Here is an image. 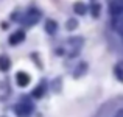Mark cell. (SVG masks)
Segmentation results:
<instances>
[{
    "label": "cell",
    "instance_id": "1",
    "mask_svg": "<svg viewBox=\"0 0 123 117\" xmlns=\"http://www.w3.org/2000/svg\"><path fill=\"white\" fill-rule=\"evenodd\" d=\"M111 22L114 30L123 36V0H111Z\"/></svg>",
    "mask_w": 123,
    "mask_h": 117
},
{
    "label": "cell",
    "instance_id": "2",
    "mask_svg": "<svg viewBox=\"0 0 123 117\" xmlns=\"http://www.w3.org/2000/svg\"><path fill=\"white\" fill-rule=\"evenodd\" d=\"M33 108H34L33 103H31L28 98L24 97V98L14 106V111H16V114H17L19 117H25V116H30L31 112H33Z\"/></svg>",
    "mask_w": 123,
    "mask_h": 117
},
{
    "label": "cell",
    "instance_id": "3",
    "mask_svg": "<svg viewBox=\"0 0 123 117\" xmlns=\"http://www.w3.org/2000/svg\"><path fill=\"white\" fill-rule=\"evenodd\" d=\"M39 17H41V11H37V9L31 8V9H28L27 14H25L24 24L27 25V27H31V25H34L37 20H39Z\"/></svg>",
    "mask_w": 123,
    "mask_h": 117
},
{
    "label": "cell",
    "instance_id": "4",
    "mask_svg": "<svg viewBox=\"0 0 123 117\" xmlns=\"http://www.w3.org/2000/svg\"><path fill=\"white\" fill-rule=\"evenodd\" d=\"M16 83L20 87L28 86V84H30V75H28L27 72H17V75H16Z\"/></svg>",
    "mask_w": 123,
    "mask_h": 117
},
{
    "label": "cell",
    "instance_id": "5",
    "mask_svg": "<svg viewBox=\"0 0 123 117\" xmlns=\"http://www.w3.org/2000/svg\"><path fill=\"white\" fill-rule=\"evenodd\" d=\"M24 39H25V33L22 30H19V31H16V33H12L11 36H9V44H11V45L20 44Z\"/></svg>",
    "mask_w": 123,
    "mask_h": 117
},
{
    "label": "cell",
    "instance_id": "6",
    "mask_svg": "<svg viewBox=\"0 0 123 117\" xmlns=\"http://www.w3.org/2000/svg\"><path fill=\"white\" fill-rule=\"evenodd\" d=\"M56 30H58V24H56V20H47L45 22V31H47L48 34H55L56 33Z\"/></svg>",
    "mask_w": 123,
    "mask_h": 117
},
{
    "label": "cell",
    "instance_id": "7",
    "mask_svg": "<svg viewBox=\"0 0 123 117\" xmlns=\"http://www.w3.org/2000/svg\"><path fill=\"white\" fill-rule=\"evenodd\" d=\"M73 11H75L76 14L83 16V14H86V13H87V6L84 5L83 2H76L75 5H73Z\"/></svg>",
    "mask_w": 123,
    "mask_h": 117
},
{
    "label": "cell",
    "instance_id": "8",
    "mask_svg": "<svg viewBox=\"0 0 123 117\" xmlns=\"http://www.w3.org/2000/svg\"><path fill=\"white\" fill-rule=\"evenodd\" d=\"M11 67V61H9L8 56H0V70L2 72H6Z\"/></svg>",
    "mask_w": 123,
    "mask_h": 117
},
{
    "label": "cell",
    "instance_id": "9",
    "mask_svg": "<svg viewBox=\"0 0 123 117\" xmlns=\"http://www.w3.org/2000/svg\"><path fill=\"white\" fill-rule=\"evenodd\" d=\"M114 73H115V77H117L118 80L123 83V63H120V64H117V66H115Z\"/></svg>",
    "mask_w": 123,
    "mask_h": 117
},
{
    "label": "cell",
    "instance_id": "10",
    "mask_svg": "<svg viewBox=\"0 0 123 117\" xmlns=\"http://www.w3.org/2000/svg\"><path fill=\"white\" fill-rule=\"evenodd\" d=\"M44 87H45L44 84H41V86H37L36 89L33 91V97L34 98H41V97L44 95Z\"/></svg>",
    "mask_w": 123,
    "mask_h": 117
},
{
    "label": "cell",
    "instance_id": "11",
    "mask_svg": "<svg viewBox=\"0 0 123 117\" xmlns=\"http://www.w3.org/2000/svg\"><path fill=\"white\" fill-rule=\"evenodd\" d=\"M100 11H101V6H100L98 3H93V5L90 6V13H92L93 17H98V16H100Z\"/></svg>",
    "mask_w": 123,
    "mask_h": 117
},
{
    "label": "cell",
    "instance_id": "12",
    "mask_svg": "<svg viewBox=\"0 0 123 117\" xmlns=\"http://www.w3.org/2000/svg\"><path fill=\"white\" fill-rule=\"evenodd\" d=\"M76 27H78V22H76L75 19H70V20L67 22V30H75Z\"/></svg>",
    "mask_w": 123,
    "mask_h": 117
},
{
    "label": "cell",
    "instance_id": "13",
    "mask_svg": "<svg viewBox=\"0 0 123 117\" xmlns=\"http://www.w3.org/2000/svg\"><path fill=\"white\" fill-rule=\"evenodd\" d=\"M86 64H80V67H78V72H75V73H73V75H75V77H80V75H81V73H84V72H86Z\"/></svg>",
    "mask_w": 123,
    "mask_h": 117
},
{
    "label": "cell",
    "instance_id": "14",
    "mask_svg": "<svg viewBox=\"0 0 123 117\" xmlns=\"http://www.w3.org/2000/svg\"><path fill=\"white\" fill-rule=\"evenodd\" d=\"M114 117H123V108H122V109H118V111L114 114Z\"/></svg>",
    "mask_w": 123,
    "mask_h": 117
}]
</instances>
